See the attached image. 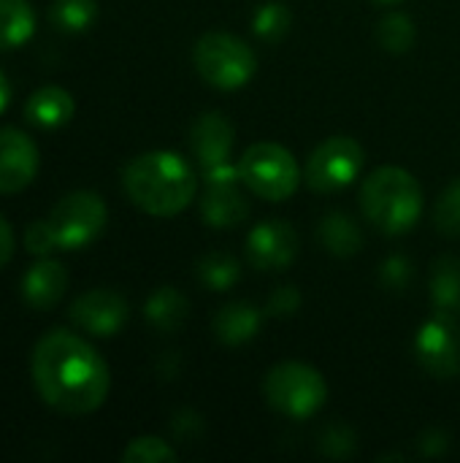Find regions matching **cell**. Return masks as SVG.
I'll return each instance as SVG.
<instances>
[{
  "mask_svg": "<svg viewBox=\"0 0 460 463\" xmlns=\"http://www.w3.org/2000/svg\"><path fill=\"white\" fill-rule=\"evenodd\" d=\"M30 374L38 396L62 415L95 412L111 388V374L98 350L70 331H49L33 347Z\"/></svg>",
  "mask_w": 460,
  "mask_h": 463,
  "instance_id": "cell-1",
  "label": "cell"
},
{
  "mask_svg": "<svg viewBox=\"0 0 460 463\" xmlns=\"http://www.w3.org/2000/svg\"><path fill=\"white\" fill-rule=\"evenodd\" d=\"M122 187L141 212L152 217H174L192 203L198 176L182 155L157 149L144 152L125 165Z\"/></svg>",
  "mask_w": 460,
  "mask_h": 463,
  "instance_id": "cell-2",
  "label": "cell"
},
{
  "mask_svg": "<svg viewBox=\"0 0 460 463\" xmlns=\"http://www.w3.org/2000/svg\"><path fill=\"white\" fill-rule=\"evenodd\" d=\"M361 209L380 233L401 236L409 233L420 220L423 190L409 171L382 165L366 176L361 187Z\"/></svg>",
  "mask_w": 460,
  "mask_h": 463,
  "instance_id": "cell-3",
  "label": "cell"
},
{
  "mask_svg": "<svg viewBox=\"0 0 460 463\" xmlns=\"http://www.w3.org/2000/svg\"><path fill=\"white\" fill-rule=\"evenodd\" d=\"M192 62L198 76L217 90H239L258 71L255 52L241 38L222 30H211L198 38Z\"/></svg>",
  "mask_w": 460,
  "mask_h": 463,
  "instance_id": "cell-4",
  "label": "cell"
},
{
  "mask_svg": "<svg viewBox=\"0 0 460 463\" xmlns=\"http://www.w3.org/2000/svg\"><path fill=\"white\" fill-rule=\"evenodd\" d=\"M266 402L285 418L306 420L317 415L328 399V385L323 374L306 364L287 361L268 372L266 377Z\"/></svg>",
  "mask_w": 460,
  "mask_h": 463,
  "instance_id": "cell-5",
  "label": "cell"
},
{
  "mask_svg": "<svg viewBox=\"0 0 460 463\" xmlns=\"http://www.w3.org/2000/svg\"><path fill=\"white\" fill-rule=\"evenodd\" d=\"M244 187L266 201H285L301 184V165L290 149L274 141H258L247 146L239 160Z\"/></svg>",
  "mask_w": 460,
  "mask_h": 463,
  "instance_id": "cell-6",
  "label": "cell"
},
{
  "mask_svg": "<svg viewBox=\"0 0 460 463\" xmlns=\"http://www.w3.org/2000/svg\"><path fill=\"white\" fill-rule=\"evenodd\" d=\"M106 203L92 190H76L57 201V206L49 212V222L54 228L60 250H84L89 247L106 228Z\"/></svg>",
  "mask_w": 460,
  "mask_h": 463,
  "instance_id": "cell-7",
  "label": "cell"
},
{
  "mask_svg": "<svg viewBox=\"0 0 460 463\" xmlns=\"http://www.w3.org/2000/svg\"><path fill=\"white\" fill-rule=\"evenodd\" d=\"M363 146L350 136L325 138L306 160V184L314 193H339L363 171Z\"/></svg>",
  "mask_w": 460,
  "mask_h": 463,
  "instance_id": "cell-8",
  "label": "cell"
},
{
  "mask_svg": "<svg viewBox=\"0 0 460 463\" xmlns=\"http://www.w3.org/2000/svg\"><path fill=\"white\" fill-rule=\"evenodd\" d=\"M418 364L439 380H453L460 374V328L458 317L434 312L428 323L415 336Z\"/></svg>",
  "mask_w": 460,
  "mask_h": 463,
  "instance_id": "cell-9",
  "label": "cell"
},
{
  "mask_svg": "<svg viewBox=\"0 0 460 463\" xmlns=\"http://www.w3.org/2000/svg\"><path fill=\"white\" fill-rule=\"evenodd\" d=\"M206 190L201 198V214L211 228H236L249 217V201L241 193L239 165H220L203 174Z\"/></svg>",
  "mask_w": 460,
  "mask_h": 463,
  "instance_id": "cell-10",
  "label": "cell"
},
{
  "mask_svg": "<svg viewBox=\"0 0 460 463\" xmlns=\"http://www.w3.org/2000/svg\"><path fill=\"white\" fill-rule=\"evenodd\" d=\"M298 255V233L285 220L260 222L247 239V258L260 271H282Z\"/></svg>",
  "mask_w": 460,
  "mask_h": 463,
  "instance_id": "cell-11",
  "label": "cell"
},
{
  "mask_svg": "<svg viewBox=\"0 0 460 463\" xmlns=\"http://www.w3.org/2000/svg\"><path fill=\"white\" fill-rule=\"evenodd\" d=\"M38 174V146L35 141L16 130L0 128V195H14L30 187Z\"/></svg>",
  "mask_w": 460,
  "mask_h": 463,
  "instance_id": "cell-12",
  "label": "cell"
},
{
  "mask_svg": "<svg viewBox=\"0 0 460 463\" xmlns=\"http://www.w3.org/2000/svg\"><path fill=\"white\" fill-rule=\"evenodd\" d=\"M70 320L92 336H114L127 323V301L114 290H87L70 307Z\"/></svg>",
  "mask_w": 460,
  "mask_h": 463,
  "instance_id": "cell-13",
  "label": "cell"
},
{
  "mask_svg": "<svg viewBox=\"0 0 460 463\" xmlns=\"http://www.w3.org/2000/svg\"><path fill=\"white\" fill-rule=\"evenodd\" d=\"M233 141H236V130L228 122V117L220 111H209L198 117L190 130V149L203 174L230 163Z\"/></svg>",
  "mask_w": 460,
  "mask_h": 463,
  "instance_id": "cell-14",
  "label": "cell"
},
{
  "mask_svg": "<svg viewBox=\"0 0 460 463\" xmlns=\"http://www.w3.org/2000/svg\"><path fill=\"white\" fill-rule=\"evenodd\" d=\"M68 288V274L57 260H38L35 266L27 269L22 279V298L30 309L46 312L52 309Z\"/></svg>",
  "mask_w": 460,
  "mask_h": 463,
  "instance_id": "cell-15",
  "label": "cell"
},
{
  "mask_svg": "<svg viewBox=\"0 0 460 463\" xmlns=\"http://www.w3.org/2000/svg\"><path fill=\"white\" fill-rule=\"evenodd\" d=\"M73 114H76L73 95L57 84H46V87L35 90L24 103L27 122L35 128H43V130H54V128L68 125L73 119Z\"/></svg>",
  "mask_w": 460,
  "mask_h": 463,
  "instance_id": "cell-16",
  "label": "cell"
},
{
  "mask_svg": "<svg viewBox=\"0 0 460 463\" xmlns=\"http://www.w3.org/2000/svg\"><path fill=\"white\" fill-rule=\"evenodd\" d=\"M263 312L249 304V301H233V304H225L214 320H211V328H214V336L228 345V347H239V345H247L252 342L258 334H260V326H263Z\"/></svg>",
  "mask_w": 460,
  "mask_h": 463,
  "instance_id": "cell-17",
  "label": "cell"
},
{
  "mask_svg": "<svg viewBox=\"0 0 460 463\" xmlns=\"http://www.w3.org/2000/svg\"><path fill=\"white\" fill-rule=\"evenodd\" d=\"M317 239L336 258H352L363 247V231H361V225L350 214H344V212L325 214L320 220V225H317Z\"/></svg>",
  "mask_w": 460,
  "mask_h": 463,
  "instance_id": "cell-18",
  "label": "cell"
},
{
  "mask_svg": "<svg viewBox=\"0 0 460 463\" xmlns=\"http://www.w3.org/2000/svg\"><path fill=\"white\" fill-rule=\"evenodd\" d=\"M187 315H190V304H187V298L176 288L155 290L146 298V307H144L146 323L155 331H160V334H176L184 326Z\"/></svg>",
  "mask_w": 460,
  "mask_h": 463,
  "instance_id": "cell-19",
  "label": "cell"
},
{
  "mask_svg": "<svg viewBox=\"0 0 460 463\" xmlns=\"http://www.w3.org/2000/svg\"><path fill=\"white\" fill-rule=\"evenodd\" d=\"M431 304L434 312L458 317L460 315V258L442 255L431 269Z\"/></svg>",
  "mask_w": 460,
  "mask_h": 463,
  "instance_id": "cell-20",
  "label": "cell"
},
{
  "mask_svg": "<svg viewBox=\"0 0 460 463\" xmlns=\"http://www.w3.org/2000/svg\"><path fill=\"white\" fill-rule=\"evenodd\" d=\"M35 33V11L27 0H0V52L24 46Z\"/></svg>",
  "mask_w": 460,
  "mask_h": 463,
  "instance_id": "cell-21",
  "label": "cell"
},
{
  "mask_svg": "<svg viewBox=\"0 0 460 463\" xmlns=\"http://www.w3.org/2000/svg\"><path fill=\"white\" fill-rule=\"evenodd\" d=\"M198 279L214 290V293H225L230 290L239 279H241V266L230 252H209L198 260L195 266Z\"/></svg>",
  "mask_w": 460,
  "mask_h": 463,
  "instance_id": "cell-22",
  "label": "cell"
},
{
  "mask_svg": "<svg viewBox=\"0 0 460 463\" xmlns=\"http://www.w3.org/2000/svg\"><path fill=\"white\" fill-rule=\"evenodd\" d=\"M98 19L95 0H54L49 5V22L62 33H87Z\"/></svg>",
  "mask_w": 460,
  "mask_h": 463,
  "instance_id": "cell-23",
  "label": "cell"
},
{
  "mask_svg": "<svg viewBox=\"0 0 460 463\" xmlns=\"http://www.w3.org/2000/svg\"><path fill=\"white\" fill-rule=\"evenodd\" d=\"M290 24H293V16H290V8L285 3H263L255 8V16H252V30L260 41H268V43H279L287 33H290Z\"/></svg>",
  "mask_w": 460,
  "mask_h": 463,
  "instance_id": "cell-24",
  "label": "cell"
},
{
  "mask_svg": "<svg viewBox=\"0 0 460 463\" xmlns=\"http://www.w3.org/2000/svg\"><path fill=\"white\" fill-rule=\"evenodd\" d=\"M415 38H418L415 22H412L407 14L393 11V14L382 16V22L377 24V41H380V46H382L385 52H390V54H404V52H409L412 43H415Z\"/></svg>",
  "mask_w": 460,
  "mask_h": 463,
  "instance_id": "cell-25",
  "label": "cell"
},
{
  "mask_svg": "<svg viewBox=\"0 0 460 463\" xmlns=\"http://www.w3.org/2000/svg\"><path fill=\"white\" fill-rule=\"evenodd\" d=\"M125 463H171L176 461V450L157 437H138L122 450Z\"/></svg>",
  "mask_w": 460,
  "mask_h": 463,
  "instance_id": "cell-26",
  "label": "cell"
},
{
  "mask_svg": "<svg viewBox=\"0 0 460 463\" xmlns=\"http://www.w3.org/2000/svg\"><path fill=\"white\" fill-rule=\"evenodd\" d=\"M434 222L442 233L447 236H460V179H455L439 198Z\"/></svg>",
  "mask_w": 460,
  "mask_h": 463,
  "instance_id": "cell-27",
  "label": "cell"
},
{
  "mask_svg": "<svg viewBox=\"0 0 460 463\" xmlns=\"http://www.w3.org/2000/svg\"><path fill=\"white\" fill-rule=\"evenodd\" d=\"M320 453L328 458H350L355 453V434L342 423L328 426L320 434Z\"/></svg>",
  "mask_w": 460,
  "mask_h": 463,
  "instance_id": "cell-28",
  "label": "cell"
},
{
  "mask_svg": "<svg viewBox=\"0 0 460 463\" xmlns=\"http://www.w3.org/2000/svg\"><path fill=\"white\" fill-rule=\"evenodd\" d=\"M24 247H27L30 255H38V258H46V255H52L54 250H60L52 222H49V220H35V222H30L27 231H24Z\"/></svg>",
  "mask_w": 460,
  "mask_h": 463,
  "instance_id": "cell-29",
  "label": "cell"
},
{
  "mask_svg": "<svg viewBox=\"0 0 460 463\" xmlns=\"http://www.w3.org/2000/svg\"><path fill=\"white\" fill-rule=\"evenodd\" d=\"M380 279L388 290H396L401 293L409 282H412V263L409 258L404 255H393L382 263V271H380Z\"/></svg>",
  "mask_w": 460,
  "mask_h": 463,
  "instance_id": "cell-30",
  "label": "cell"
},
{
  "mask_svg": "<svg viewBox=\"0 0 460 463\" xmlns=\"http://www.w3.org/2000/svg\"><path fill=\"white\" fill-rule=\"evenodd\" d=\"M301 293L293 288V285H285V288H277L266 304V315L271 317H293L298 309H301Z\"/></svg>",
  "mask_w": 460,
  "mask_h": 463,
  "instance_id": "cell-31",
  "label": "cell"
},
{
  "mask_svg": "<svg viewBox=\"0 0 460 463\" xmlns=\"http://www.w3.org/2000/svg\"><path fill=\"white\" fill-rule=\"evenodd\" d=\"M171 431H174V437H176V439H182V442H195V439L203 434V420H201V415H198V412H192V410H182V412H176V415H174Z\"/></svg>",
  "mask_w": 460,
  "mask_h": 463,
  "instance_id": "cell-32",
  "label": "cell"
},
{
  "mask_svg": "<svg viewBox=\"0 0 460 463\" xmlns=\"http://www.w3.org/2000/svg\"><path fill=\"white\" fill-rule=\"evenodd\" d=\"M11 255H14V233H11L8 222L0 217V269L11 260Z\"/></svg>",
  "mask_w": 460,
  "mask_h": 463,
  "instance_id": "cell-33",
  "label": "cell"
},
{
  "mask_svg": "<svg viewBox=\"0 0 460 463\" xmlns=\"http://www.w3.org/2000/svg\"><path fill=\"white\" fill-rule=\"evenodd\" d=\"M8 100H11V84H8L5 73L0 71V114L8 109Z\"/></svg>",
  "mask_w": 460,
  "mask_h": 463,
  "instance_id": "cell-34",
  "label": "cell"
},
{
  "mask_svg": "<svg viewBox=\"0 0 460 463\" xmlns=\"http://www.w3.org/2000/svg\"><path fill=\"white\" fill-rule=\"evenodd\" d=\"M374 3H382V5H390V3H399V0H374Z\"/></svg>",
  "mask_w": 460,
  "mask_h": 463,
  "instance_id": "cell-35",
  "label": "cell"
}]
</instances>
